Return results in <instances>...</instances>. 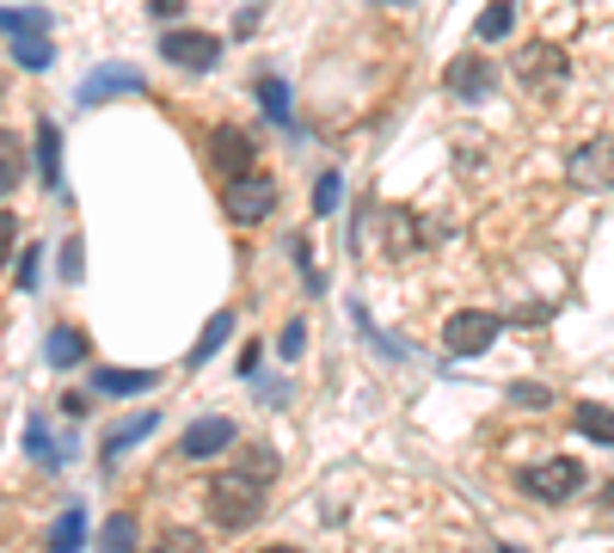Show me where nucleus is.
Listing matches in <instances>:
<instances>
[{
  "label": "nucleus",
  "mask_w": 614,
  "mask_h": 553,
  "mask_svg": "<svg viewBox=\"0 0 614 553\" xmlns=\"http://www.w3.org/2000/svg\"><path fill=\"white\" fill-rule=\"evenodd\" d=\"M203 505H209L215 529H252V522L264 517V479H252V474H221V479H209Z\"/></svg>",
  "instance_id": "1"
},
{
  "label": "nucleus",
  "mask_w": 614,
  "mask_h": 553,
  "mask_svg": "<svg viewBox=\"0 0 614 553\" xmlns=\"http://www.w3.org/2000/svg\"><path fill=\"white\" fill-rule=\"evenodd\" d=\"M0 25H7V44H13V61H19V68L44 75L49 61H56V49H49V37H44L49 19L37 13V7H7V13H0Z\"/></svg>",
  "instance_id": "2"
},
{
  "label": "nucleus",
  "mask_w": 614,
  "mask_h": 553,
  "mask_svg": "<svg viewBox=\"0 0 614 553\" xmlns=\"http://www.w3.org/2000/svg\"><path fill=\"white\" fill-rule=\"evenodd\" d=\"M522 492H528L535 505H566V498L583 492V467L571 455H547V461H535V467H522Z\"/></svg>",
  "instance_id": "3"
},
{
  "label": "nucleus",
  "mask_w": 614,
  "mask_h": 553,
  "mask_svg": "<svg viewBox=\"0 0 614 553\" xmlns=\"http://www.w3.org/2000/svg\"><path fill=\"white\" fill-rule=\"evenodd\" d=\"M516 80L528 92H559L571 80V56L559 44H522L516 49Z\"/></svg>",
  "instance_id": "4"
},
{
  "label": "nucleus",
  "mask_w": 614,
  "mask_h": 553,
  "mask_svg": "<svg viewBox=\"0 0 614 553\" xmlns=\"http://www.w3.org/2000/svg\"><path fill=\"white\" fill-rule=\"evenodd\" d=\"M160 56H167L172 68L209 75L215 61H221V37H209V31H191V25H172L167 37H160Z\"/></svg>",
  "instance_id": "5"
},
{
  "label": "nucleus",
  "mask_w": 614,
  "mask_h": 553,
  "mask_svg": "<svg viewBox=\"0 0 614 553\" xmlns=\"http://www.w3.org/2000/svg\"><path fill=\"white\" fill-rule=\"evenodd\" d=\"M221 210H228V222H240V228L264 222V215L276 210V179H264V172H252V179H234L228 191H221Z\"/></svg>",
  "instance_id": "6"
},
{
  "label": "nucleus",
  "mask_w": 614,
  "mask_h": 553,
  "mask_svg": "<svg viewBox=\"0 0 614 553\" xmlns=\"http://www.w3.org/2000/svg\"><path fill=\"white\" fill-rule=\"evenodd\" d=\"M498 332H504L498 314L467 307V314H455V320L443 326V345H448V357H479V351H491V338H498Z\"/></svg>",
  "instance_id": "7"
},
{
  "label": "nucleus",
  "mask_w": 614,
  "mask_h": 553,
  "mask_svg": "<svg viewBox=\"0 0 614 553\" xmlns=\"http://www.w3.org/2000/svg\"><path fill=\"white\" fill-rule=\"evenodd\" d=\"M566 179L578 184V191H614V136L583 142V148L566 160Z\"/></svg>",
  "instance_id": "8"
},
{
  "label": "nucleus",
  "mask_w": 614,
  "mask_h": 553,
  "mask_svg": "<svg viewBox=\"0 0 614 553\" xmlns=\"http://www.w3.org/2000/svg\"><path fill=\"white\" fill-rule=\"evenodd\" d=\"M443 87L455 92V99H491V92H498V68H491V56L467 49V56H455L443 68Z\"/></svg>",
  "instance_id": "9"
},
{
  "label": "nucleus",
  "mask_w": 614,
  "mask_h": 553,
  "mask_svg": "<svg viewBox=\"0 0 614 553\" xmlns=\"http://www.w3.org/2000/svg\"><path fill=\"white\" fill-rule=\"evenodd\" d=\"M209 160L221 179H252V167H259V142L246 136V129H215L209 136Z\"/></svg>",
  "instance_id": "10"
},
{
  "label": "nucleus",
  "mask_w": 614,
  "mask_h": 553,
  "mask_svg": "<svg viewBox=\"0 0 614 553\" xmlns=\"http://www.w3.org/2000/svg\"><path fill=\"white\" fill-rule=\"evenodd\" d=\"M148 80H141V68H129V61H105V68H92L87 80H80V105H105V99H117V92H141Z\"/></svg>",
  "instance_id": "11"
},
{
  "label": "nucleus",
  "mask_w": 614,
  "mask_h": 553,
  "mask_svg": "<svg viewBox=\"0 0 614 553\" xmlns=\"http://www.w3.org/2000/svg\"><path fill=\"white\" fill-rule=\"evenodd\" d=\"M240 443V430H234V418H221V413H209V418H197V425L179 437V455H191V461H209V455H221V449H234Z\"/></svg>",
  "instance_id": "12"
},
{
  "label": "nucleus",
  "mask_w": 614,
  "mask_h": 553,
  "mask_svg": "<svg viewBox=\"0 0 614 553\" xmlns=\"http://www.w3.org/2000/svg\"><path fill=\"white\" fill-rule=\"evenodd\" d=\"M80 548H87V510H80V505H68L56 522H49L44 553H80Z\"/></svg>",
  "instance_id": "13"
},
{
  "label": "nucleus",
  "mask_w": 614,
  "mask_h": 553,
  "mask_svg": "<svg viewBox=\"0 0 614 553\" xmlns=\"http://www.w3.org/2000/svg\"><path fill=\"white\" fill-rule=\"evenodd\" d=\"M37 172H44L49 191H61V129H56V117H37Z\"/></svg>",
  "instance_id": "14"
},
{
  "label": "nucleus",
  "mask_w": 614,
  "mask_h": 553,
  "mask_svg": "<svg viewBox=\"0 0 614 553\" xmlns=\"http://www.w3.org/2000/svg\"><path fill=\"white\" fill-rule=\"evenodd\" d=\"M154 382H160L154 369H99V375H92V387H99V394H117V399H129V394H148Z\"/></svg>",
  "instance_id": "15"
},
{
  "label": "nucleus",
  "mask_w": 614,
  "mask_h": 553,
  "mask_svg": "<svg viewBox=\"0 0 614 553\" xmlns=\"http://www.w3.org/2000/svg\"><path fill=\"white\" fill-rule=\"evenodd\" d=\"M571 425H578V437L614 449V413H609V406H596V399H578V406H571Z\"/></svg>",
  "instance_id": "16"
},
{
  "label": "nucleus",
  "mask_w": 614,
  "mask_h": 553,
  "mask_svg": "<svg viewBox=\"0 0 614 553\" xmlns=\"http://www.w3.org/2000/svg\"><path fill=\"white\" fill-rule=\"evenodd\" d=\"M44 357H49V369H75L80 357H87V332H80V326H56L49 345H44Z\"/></svg>",
  "instance_id": "17"
},
{
  "label": "nucleus",
  "mask_w": 614,
  "mask_h": 553,
  "mask_svg": "<svg viewBox=\"0 0 614 553\" xmlns=\"http://www.w3.org/2000/svg\"><path fill=\"white\" fill-rule=\"evenodd\" d=\"M510 31H516V0H491L486 13H479L474 37H479V44H504Z\"/></svg>",
  "instance_id": "18"
},
{
  "label": "nucleus",
  "mask_w": 614,
  "mask_h": 553,
  "mask_svg": "<svg viewBox=\"0 0 614 553\" xmlns=\"http://www.w3.org/2000/svg\"><path fill=\"white\" fill-rule=\"evenodd\" d=\"M418 222H412V210H387V259H412L418 252Z\"/></svg>",
  "instance_id": "19"
},
{
  "label": "nucleus",
  "mask_w": 614,
  "mask_h": 553,
  "mask_svg": "<svg viewBox=\"0 0 614 553\" xmlns=\"http://www.w3.org/2000/svg\"><path fill=\"white\" fill-rule=\"evenodd\" d=\"M154 425H160V418H154V413H136V418H123V425H117V430H111V437H105V461H117L123 449H136L141 437H148V430H154Z\"/></svg>",
  "instance_id": "20"
},
{
  "label": "nucleus",
  "mask_w": 614,
  "mask_h": 553,
  "mask_svg": "<svg viewBox=\"0 0 614 553\" xmlns=\"http://www.w3.org/2000/svg\"><path fill=\"white\" fill-rule=\"evenodd\" d=\"M228 332H234V314H228V307H221V314H215V320L203 326V338H197V345H191V369H203V363H209V357L221 351V338H228Z\"/></svg>",
  "instance_id": "21"
},
{
  "label": "nucleus",
  "mask_w": 614,
  "mask_h": 553,
  "mask_svg": "<svg viewBox=\"0 0 614 553\" xmlns=\"http://www.w3.org/2000/svg\"><path fill=\"white\" fill-rule=\"evenodd\" d=\"M25 455H31V461H44V467H56V461H61V449H49L44 418H25Z\"/></svg>",
  "instance_id": "22"
},
{
  "label": "nucleus",
  "mask_w": 614,
  "mask_h": 553,
  "mask_svg": "<svg viewBox=\"0 0 614 553\" xmlns=\"http://www.w3.org/2000/svg\"><path fill=\"white\" fill-rule=\"evenodd\" d=\"M338 203H344V179H338V172H320V179H314V215H332Z\"/></svg>",
  "instance_id": "23"
},
{
  "label": "nucleus",
  "mask_w": 614,
  "mask_h": 553,
  "mask_svg": "<svg viewBox=\"0 0 614 553\" xmlns=\"http://www.w3.org/2000/svg\"><path fill=\"white\" fill-rule=\"evenodd\" d=\"M259 105L271 111L276 123H289V87H283V80H259Z\"/></svg>",
  "instance_id": "24"
},
{
  "label": "nucleus",
  "mask_w": 614,
  "mask_h": 553,
  "mask_svg": "<svg viewBox=\"0 0 614 553\" xmlns=\"http://www.w3.org/2000/svg\"><path fill=\"white\" fill-rule=\"evenodd\" d=\"M129 535H136V522L117 510V517L105 522V541H99V553H129Z\"/></svg>",
  "instance_id": "25"
},
{
  "label": "nucleus",
  "mask_w": 614,
  "mask_h": 553,
  "mask_svg": "<svg viewBox=\"0 0 614 553\" xmlns=\"http://www.w3.org/2000/svg\"><path fill=\"white\" fill-rule=\"evenodd\" d=\"M0 184L19 191V136H0Z\"/></svg>",
  "instance_id": "26"
},
{
  "label": "nucleus",
  "mask_w": 614,
  "mask_h": 553,
  "mask_svg": "<svg viewBox=\"0 0 614 553\" xmlns=\"http://www.w3.org/2000/svg\"><path fill=\"white\" fill-rule=\"evenodd\" d=\"M80 271H87V252H80V234H68V240H61V276L80 283Z\"/></svg>",
  "instance_id": "27"
},
{
  "label": "nucleus",
  "mask_w": 614,
  "mask_h": 553,
  "mask_svg": "<svg viewBox=\"0 0 614 553\" xmlns=\"http://www.w3.org/2000/svg\"><path fill=\"white\" fill-rule=\"evenodd\" d=\"M276 351H283V357L295 363V357L307 351V326H302V320H289V326H283V338H276Z\"/></svg>",
  "instance_id": "28"
},
{
  "label": "nucleus",
  "mask_w": 614,
  "mask_h": 553,
  "mask_svg": "<svg viewBox=\"0 0 614 553\" xmlns=\"http://www.w3.org/2000/svg\"><path fill=\"white\" fill-rule=\"evenodd\" d=\"M13 283H19V290H31V283H37V246H25V259L13 264Z\"/></svg>",
  "instance_id": "29"
},
{
  "label": "nucleus",
  "mask_w": 614,
  "mask_h": 553,
  "mask_svg": "<svg viewBox=\"0 0 614 553\" xmlns=\"http://www.w3.org/2000/svg\"><path fill=\"white\" fill-rule=\"evenodd\" d=\"M246 474H252V479L276 474V455H271V449H246Z\"/></svg>",
  "instance_id": "30"
},
{
  "label": "nucleus",
  "mask_w": 614,
  "mask_h": 553,
  "mask_svg": "<svg viewBox=\"0 0 614 553\" xmlns=\"http://www.w3.org/2000/svg\"><path fill=\"white\" fill-rule=\"evenodd\" d=\"M167 553H203V541L191 535V529H172V535H167Z\"/></svg>",
  "instance_id": "31"
},
{
  "label": "nucleus",
  "mask_w": 614,
  "mask_h": 553,
  "mask_svg": "<svg viewBox=\"0 0 614 553\" xmlns=\"http://www.w3.org/2000/svg\"><path fill=\"white\" fill-rule=\"evenodd\" d=\"M510 399H522V406H547V387H535V382H522V387H510Z\"/></svg>",
  "instance_id": "32"
},
{
  "label": "nucleus",
  "mask_w": 614,
  "mask_h": 553,
  "mask_svg": "<svg viewBox=\"0 0 614 553\" xmlns=\"http://www.w3.org/2000/svg\"><path fill=\"white\" fill-rule=\"evenodd\" d=\"M179 7L184 0H154V19H179Z\"/></svg>",
  "instance_id": "33"
},
{
  "label": "nucleus",
  "mask_w": 614,
  "mask_h": 553,
  "mask_svg": "<svg viewBox=\"0 0 614 553\" xmlns=\"http://www.w3.org/2000/svg\"><path fill=\"white\" fill-rule=\"evenodd\" d=\"M259 553H302V548H259Z\"/></svg>",
  "instance_id": "34"
},
{
  "label": "nucleus",
  "mask_w": 614,
  "mask_h": 553,
  "mask_svg": "<svg viewBox=\"0 0 614 553\" xmlns=\"http://www.w3.org/2000/svg\"><path fill=\"white\" fill-rule=\"evenodd\" d=\"M382 7H399V0H382Z\"/></svg>",
  "instance_id": "35"
}]
</instances>
